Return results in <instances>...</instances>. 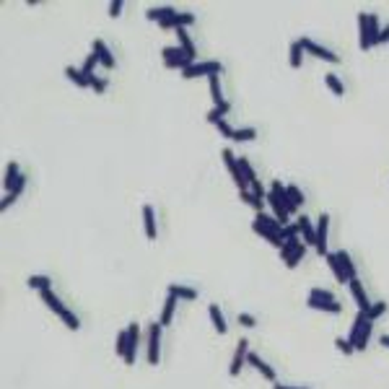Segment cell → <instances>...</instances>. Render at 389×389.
I'll return each mask as SVG.
<instances>
[{
	"label": "cell",
	"instance_id": "cell-1",
	"mask_svg": "<svg viewBox=\"0 0 389 389\" xmlns=\"http://www.w3.org/2000/svg\"><path fill=\"white\" fill-rule=\"evenodd\" d=\"M42 298H45V304H47V306L55 311V314H57V317H60V319H62V322H65L70 330H78V327H81L78 317L73 314V311H70V309H68V306H65V304H62V301H60V298H57L52 291H42Z\"/></svg>",
	"mask_w": 389,
	"mask_h": 389
},
{
	"label": "cell",
	"instance_id": "cell-2",
	"mask_svg": "<svg viewBox=\"0 0 389 389\" xmlns=\"http://www.w3.org/2000/svg\"><path fill=\"white\" fill-rule=\"evenodd\" d=\"M161 322H156V325H150V330H148V363L150 366H159V361H161Z\"/></svg>",
	"mask_w": 389,
	"mask_h": 389
},
{
	"label": "cell",
	"instance_id": "cell-3",
	"mask_svg": "<svg viewBox=\"0 0 389 389\" xmlns=\"http://www.w3.org/2000/svg\"><path fill=\"white\" fill-rule=\"evenodd\" d=\"M223 65L215 62V60H208V62H192L189 68L182 70V78H200V75H221Z\"/></svg>",
	"mask_w": 389,
	"mask_h": 389
},
{
	"label": "cell",
	"instance_id": "cell-4",
	"mask_svg": "<svg viewBox=\"0 0 389 389\" xmlns=\"http://www.w3.org/2000/svg\"><path fill=\"white\" fill-rule=\"evenodd\" d=\"M223 164H226V169H228V174L233 177V182H236V187H239V192H247V179H244V174H242V169H239V159L233 156L228 148L223 150Z\"/></svg>",
	"mask_w": 389,
	"mask_h": 389
},
{
	"label": "cell",
	"instance_id": "cell-5",
	"mask_svg": "<svg viewBox=\"0 0 389 389\" xmlns=\"http://www.w3.org/2000/svg\"><path fill=\"white\" fill-rule=\"evenodd\" d=\"M298 42H301L304 52H309V55H314V57H319V60H327V62H340V57H337L332 50H327V47H322V45H317V42H311L309 36L298 39Z\"/></svg>",
	"mask_w": 389,
	"mask_h": 389
},
{
	"label": "cell",
	"instance_id": "cell-6",
	"mask_svg": "<svg viewBox=\"0 0 389 389\" xmlns=\"http://www.w3.org/2000/svg\"><path fill=\"white\" fill-rule=\"evenodd\" d=\"M270 192H272V194H275V198L280 200V205L288 210V215L298 213V205L291 200V194H288V187H283V182H278V179H275V182H272V189H270Z\"/></svg>",
	"mask_w": 389,
	"mask_h": 389
},
{
	"label": "cell",
	"instance_id": "cell-7",
	"mask_svg": "<svg viewBox=\"0 0 389 389\" xmlns=\"http://www.w3.org/2000/svg\"><path fill=\"white\" fill-rule=\"evenodd\" d=\"M138 337H140V325H130L127 327V353H125V363L133 366L135 363V353H138Z\"/></svg>",
	"mask_w": 389,
	"mask_h": 389
},
{
	"label": "cell",
	"instance_id": "cell-8",
	"mask_svg": "<svg viewBox=\"0 0 389 389\" xmlns=\"http://www.w3.org/2000/svg\"><path fill=\"white\" fill-rule=\"evenodd\" d=\"M247 350H249V342L242 337V340H239V345H236V353H233L231 369H228V374H231V376H239V374H242V369H244V358L249 356Z\"/></svg>",
	"mask_w": 389,
	"mask_h": 389
},
{
	"label": "cell",
	"instance_id": "cell-9",
	"mask_svg": "<svg viewBox=\"0 0 389 389\" xmlns=\"http://www.w3.org/2000/svg\"><path fill=\"white\" fill-rule=\"evenodd\" d=\"M208 81H210V96H213V104H215V109H221L223 114H228L231 104L223 99V91H221V78H218V75H210Z\"/></svg>",
	"mask_w": 389,
	"mask_h": 389
},
{
	"label": "cell",
	"instance_id": "cell-10",
	"mask_svg": "<svg viewBox=\"0 0 389 389\" xmlns=\"http://www.w3.org/2000/svg\"><path fill=\"white\" fill-rule=\"evenodd\" d=\"M327 226H330V215L327 213H322L319 215V223H317V254H327Z\"/></svg>",
	"mask_w": 389,
	"mask_h": 389
},
{
	"label": "cell",
	"instance_id": "cell-11",
	"mask_svg": "<svg viewBox=\"0 0 389 389\" xmlns=\"http://www.w3.org/2000/svg\"><path fill=\"white\" fill-rule=\"evenodd\" d=\"M348 286H350V293H353V298H356V304H358V311H369V309H371V304H369V296H366V291H363L361 280H358V278H353V280H348Z\"/></svg>",
	"mask_w": 389,
	"mask_h": 389
},
{
	"label": "cell",
	"instance_id": "cell-12",
	"mask_svg": "<svg viewBox=\"0 0 389 389\" xmlns=\"http://www.w3.org/2000/svg\"><path fill=\"white\" fill-rule=\"evenodd\" d=\"M189 24H194V13H174L171 18H166L164 24H161V29H184V26H189Z\"/></svg>",
	"mask_w": 389,
	"mask_h": 389
},
{
	"label": "cell",
	"instance_id": "cell-13",
	"mask_svg": "<svg viewBox=\"0 0 389 389\" xmlns=\"http://www.w3.org/2000/svg\"><path fill=\"white\" fill-rule=\"evenodd\" d=\"M296 226H298V233L306 239V244H317V228L311 226V221H309L306 215H298Z\"/></svg>",
	"mask_w": 389,
	"mask_h": 389
},
{
	"label": "cell",
	"instance_id": "cell-14",
	"mask_svg": "<svg viewBox=\"0 0 389 389\" xmlns=\"http://www.w3.org/2000/svg\"><path fill=\"white\" fill-rule=\"evenodd\" d=\"M94 52L99 55V62H101L104 68H109V70H112V68L117 65V60H114V55L109 52V47H106V45L101 42V39H96V42H94Z\"/></svg>",
	"mask_w": 389,
	"mask_h": 389
},
{
	"label": "cell",
	"instance_id": "cell-15",
	"mask_svg": "<svg viewBox=\"0 0 389 389\" xmlns=\"http://www.w3.org/2000/svg\"><path fill=\"white\" fill-rule=\"evenodd\" d=\"M358 34H361V50L374 47V39L369 34V13H358Z\"/></svg>",
	"mask_w": 389,
	"mask_h": 389
},
{
	"label": "cell",
	"instance_id": "cell-16",
	"mask_svg": "<svg viewBox=\"0 0 389 389\" xmlns=\"http://www.w3.org/2000/svg\"><path fill=\"white\" fill-rule=\"evenodd\" d=\"M254 221H257V223H262L265 228H270L272 233H278V236L283 239V228H286V226H283V223H280L275 215H265V213H257V218H254ZM283 242H286V239H283Z\"/></svg>",
	"mask_w": 389,
	"mask_h": 389
},
{
	"label": "cell",
	"instance_id": "cell-17",
	"mask_svg": "<svg viewBox=\"0 0 389 389\" xmlns=\"http://www.w3.org/2000/svg\"><path fill=\"white\" fill-rule=\"evenodd\" d=\"M143 223H145V236H148V239L159 236V228H156V215H153V208H150V205H143Z\"/></svg>",
	"mask_w": 389,
	"mask_h": 389
},
{
	"label": "cell",
	"instance_id": "cell-18",
	"mask_svg": "<svg viewBox=\"0 0 389 389\" xmlns=\"http://www.w3.org/2000/svg\"><path fill=\"white\" fill-rule=\"evenodd\" d=\"M311 309H317V311H327V314H340L342 311V306L337 304V301H319V298H309L306 301Z\"/></svg>",
	"mask_w": 389,
	"mask_h": 389
},
{
	"label": "cell",
	"instance_id": "cell-19",
	"mask_svg": "<svg viewBox=\"0 0 389 389\" xmlns=\"http://www.w3.org/2000/svg\"><path fill=\"white\" fill-rule=\"evenodd\" d=\"M247 361H249V363H252V366H254V369H257V371H260L265 379H267V381H275V371H272V369H270V366H267V363H265L260 356L249 353V356H247Z\"/></svg>",
	"mask_w": 389,
	"mask_h": 389
},
{
	"label": "cell",
	"instance_id": "cell-20",
	"mask_svg": "<svg viewBox=\"0 0 389 389\" xmlns=\"http://www.w3.org/2000/svg\"><path fill=\"white\" fill-rule=\"evenodd\" d=\"M335 254H337V260H340V265H342V272H345V278H348V280L358 278V275H356V265H353V260H350V254H348L345 249H340V252H335Z\"/></svg>",
	"mask_w": 389,
	"mask_h": 389
},
{
	"label": "cell",
	"instance_id": "cell-21",
	"mask_svg": "<svg viewBox=\"0 0 389 389\" xmlns=\"http://www.w3.org/2000/svg\"><path fill=\"white\" fill-rule=\"evenodd\" d=\"M265 200L270 203V208H272V213H275V218L280 221V223H288V210L280 205V200L275 198V194H272V192H267L265 194Z\"/></svg>",
	"mask_w": 389,
	"mask_h": 389
},
{
	"label": "cell",
	"instance_id": "cell-22",
	"mask_svg": "<svg viewBox=\"0 0 389 389\" xmlns=\"http://www.w3.org/2000/svg\"><path fill=\"white\" fill-rule=\"evenodd\" d=\"M21 177V171H18V161H11L8 164V169H6V177H3V187H6V192H13V187H16V179Z\"/></svg>",
	"mask_w": 389,
	"mask_h": 389
},
{
	"label": "cell",
	"instance_id": "cell-23",
	"mask_svg": "<svg viewBox=\"0 0 389 389\" xmlns=\"http://www.w3.org/2000/svg\"><path fill=\"white\" fill-rule=\"evenodd\" d=\"M252 228H254V233H260V236H262V239H267V242H270V244H275V247H278V249H280V247H283V239H280V236H278V233H272V231H270V228H265V226H262V223H257V221H254V223H252Z\"/></svg>",
	"mask_w": 389,
	"mask_h": 389
},
{
	"label": "cell",
	"instance_id": "cell-24",
	"mask_svg": "<svg viewBox=\"0 0 389 389\" xmlns=\"http://www.w3.org/2000/svg\"><path fill=\"white\" fill-rule=\"evenodd\" d=\"M174 13H177V11H174L171 6H161V8H150L145 16H148L150 21H156V24H164V21H166V18H171Z\"/></svg>",
	"mask_w": 389,
	"mask_h": 389
},
{
	"label": "cell",
	"instance_id": "cell-25",
	"mask_svg": "<svg viewBox=\"0 0 389 389\" xmlns=\"http://www.w3.org/2000/svg\"><path fill=\"white\" fill-rule=\"evenodd\" d=\"M169 293L171 296H177L179 301H194V298H198V291H194V288H187V286H169Z\"/></svg>",
	"mask_w": 389,
	"mask_h": 389
},
{
	"label": "cell",
	"instance_id": "cell-26",
	"mask_svg": "<svg viewBox=\"0 0 389 389\" xmlns=\"http://www.w3.org/2000/svg\"><path fill=\"white\" fill-rule=\"evenodd\" d=\"M177 301H179V298H177V296H171V293H169V298L164 301V311H161V319H159V322H161L164 327H166V325L171 322V317H174V309H177Z\"/></svg>",
	"mask_w": 389,
	"mask_h": 389
},
{
	"label": "cell",
	"instance_id": "cell-27",
	"mask_svg": "<svg viewBox=\"0 0 389 389\" xmlns=\"http://www.w3.org/2000/svg\"><path fill=\"white\" fill-rule=\"evenodd\" d=\"M210 319H213V327H215V332L218 335H226V319H223V314H221V306H215V304H210Z\"/></svg>",
	"mask_w": 389,
	"mask_h": 389
},
{
	"label": "cell",
	"instance_id": "cell-28",
	"mask_svg": "<svg viewBox=\"0 0 389 389\" xmlns=\"http://www.w3.org/2000/svg\"><path fill=\"white\" fill-rule=\"evenodd\" d=\"M177 36H179V47L194 60V57H198V50H194V45H192V39H189V34L184 31V29H177Z\"/></svg>",
	"mask_w": 389,
	"mask_h": 389
},
{
	"label": "cell",
	"instance_id": "cell-29",
	"mask_svg": "<svg viewBox=\"0 0 389 389\" xmlns=\"http://www.w3.org/2000/svg\"><path fill=\"white\" fill-rule=\"evenodd\" d=\"M65 75L70 78V81H73L75 86H81V89H83V86H89V78L83 75V70H81V68H73V65H68V68H65Z\"/></svg>",
	"mask_w": 389,
	"mask_h": 389
},
{
	"label": "cell",
	"instance_id": "cell-30",
	"mask_svg": "<svg viewBox=\"0 0 389 389\" xmlns=\"http://www.w3.org/2000/svg\"><path fill=\"white\" fill-rule=\"evenodd\" d=\"M325 257H327V265H330V270L335 272V278H337L340 283H348V278H345V272H342V265H340V260H337V254H332V252H327Z\"/></svg>",
	"mask_w": 389,
	"mask_h": 389
},
{
	"label": "cell",
	"instance_id": "cell-31",
	"mask_svg": "<svg viewBox=\"0 0 389 389\" xmlns=\"http://www.w3.org/2000/svg\"><path fill=\"white\" fill-rule=\"evenodd\" d=\"M298 247H301V236H288V239L283 242V247H280V257H283V262H286V260H288Z\"/></svg>",
	"mask_w": 389,
	"mask_h": 389
},
{
	"label": "cell",
	"instance_id": "cell-32",
	"mask_svg": "<svg viewBox=\"0 0 389 389\" xmlns=\"http://www.w3.org/2000/svg\"><path fill=\"white\" fill-rule=\"evenodd\" d=\"M325 83H327V89H330L335 96H342V94H345V86H342V81H340L335 73H327V75H325Z\"/></svg>",
	"mask_w": 389,
	"mask_h": 389
},
{
	"label": "cell",
	"instance_id": "cell-33",
	"mask_svg": "<svg viewBox=\"0 0 389 389\" xmlns=\"http://www.w3.org/2000/svg\"><path fill=\"white\" fill-rule=\"evenodd\" d=\"M239 198H242V203H247V205H252L257 213H262V208H265L262 200H265V198H257V194H252L249 189H247V192H239Z\"/></svg>",
	"mask_w": 389,
	"mask_h": 389
},
{
	"label": "cell",
	"instance_id": "cell-34",
	"mask_svg": "<svg viewBox=\"0 0 389 389\" xmlns=\"http://www.w3.org/2000/svg\"><path fill=\"white\" fill-rule=\"evenodd\" d=\"M26 283H29L34 291H50V286H52V280H50L47 275H31Z\"/></svg>",
	"mask_w": 389,
	"mask_h": 389
},
{
	"label": "cell",
	"instance_id": "cell-35",
	"mask_svg": "<svg viewBox=\"0 0 389 389\" xmlns=\"http://www.w3.org/2000/svg\"><path fill=\"white\" fill-rule=\"evenodd\" d=\"M291 68H301V62H304V47H301V42H293L291 45Z\"/></svg>",
	"mask_w": 389,
	"mask_h": 389
},
{
	"label": "cell",
	"instance_id": "cell-36",
	"mask_svg": "<svg viewBox=\"0 0 389 389\" xmlns=\"http://www.w3.org/2000/svg\"><path fill=\"white\" fill-rule=\"evenodd\" d=\"M369 337H371V322L366 319V325L361 327V332H358V340H356V350H366V345H369Z\"/></svg>",
	"mask_w": 389,
	"mask_h": 389
},
{
	"label": "cell",
	"instance_id": "cell-37",
	"mask_svg": "<svg viewBox=\"0 0 389 389\" xmlns=\"http://www.w3.org/2000/svg\"><path fill=\"white\" fill-rule=\"evenodd\" d=\"M254 138H257V130H254V127H242V130H233V138H231V140L244 143V140H254Z\"/></svg>",
	"mask_w": 389,
	"mask_h": 389
},
{
	"label": "cell",
	"instance_id": "cell-38",
	"mask_svg": "<svg viewBox=\"0 0 389 389\" xmlns=\"http://www.w3.org/2000/svg\"><path fill=\"white\" fill-rule=\"evenodd\" d=\"M384 311H386V304H384V301H376V304H371V309L366 311V319L374 322V319H379V317L384 314Z\"/></svg>",
	"mask_w": 389,
	"mask_h": 389
},
{
	"label": "cell",
	"instance_id": "cell-39",
	"mask_svg": "<svg viewBox=\"0 0 389 389\" xmlns=\"http://www.w3.org/2000/svg\"><path fill=\"white\" fill-rule=\"evenodd\" d=\"M239 169H242V174H244V179L252 184V182H257V177H254V169H252V164L247 161V159H239Z\"/></svg>",
	"mask_w": 389,
	"mask_h": 389
},
{
	"label": "cell",
	"instance_id": "cell-40",
	"mask_svg": "<svg viewBox=\"0 0 389 389\" xmlns=\"http://www.w3.org/2000/svg\"><path fill=\"white\" fill-rule=\"evenodd\" d=\"M369 34H371V39H374V45H376V39H379V34H381V29H379V18H376V13H369Z\"/></svg>",
	"mask_w": 389,
	"mask_h": 389
},
{
	"label": "cell",
	"instance_id": "cell-41",
	"mask_svg": "<svg viewBox=\"0 0 389 389\" xmlns=\"http://www.w3.org/2000/svg\"><path fill=\"white\" fill-rule=\"evenodd\" d=\"M96 62H99V55H96V52H91V55L86 57V62H83V68H81L86 78H89V75H94V68H96Z\"/></svg>",
	"mask_w": 389,
	"mask_h": 389
},
{
	"label": "cell",
	"instance_id": "cell-42",
	"mask_svg": "<svg viewBox=\"0 0 389 389\" xmlns=\"http://www.w3.org/2000/svg\"><path fill=\"white\" fill-rule=\"evenodd\" d=\"M117 356H120V358H125V353H127V332H120V335H117Z\"/></svg>",
	"mask_w": 389,
	"mask_h": 389
},
{
	"label": "cell",
	"instance_id": "cell-43",
	"mask_svg": "<svg viewBox=\"0 0 389 389\" xmlns=\"http://www.w3.org/2000/svg\"><path fill=\"white\" fill-rule=\"evenodd\" d=\"M213 125L218 127V133H221L223 138H233V127H231V125H228V122L223 120V117H221V120H215Z\"/></svg>",
	"mask_w": 389,
	"mask_h": 389
},
{
	"label": "cell",
	"instance_id": "cell-44",
	"mask_svg": "<svg viewBox=\"0 0 389 389\" xmlns=\"http://www.w3.org/2000/svg\"><path fill=\"white\" fill-rule=\"evenodd\" d=\"M304 254H306V247L301 244V247H298V249H296V252H293L288 260H286V267H296V265L301 262V257H304Z\"/></svg>",
	"mask_w": 389,
	"mask_h": 389
},
{
	"label": "cell",
	"instance_id": "cell-45",
	"mask_svg": "<svg viewBox=\"0 0 389 389\" xmlns=\"http://www.w3.org/2000/svg\"><path fill=\"white\" fill-rule=\"evenodd\" d=\"M89 86H91L96 94H104V91H106V81H101V78H96V75H89Z\"/></svg>",
	"mask_w": 389,
	"mask_h": 389
},
{
	"label": "cell",
	"instance_id": "cell-46",
	"mask_svg": "<svg viewBox=\"0 0 389 389\" xmlns=\"http://www.w3.org/2000/svg\"><path fill=\"white\" fill-rule=\"evenodd\" d=\"M335 345L340 348V353H345V356H350V353L356 350V345H353V342H350V340H342V337H337V342H335Z\"/></svg>",
	"mask_w": 389,
	"mask_h": 389
},
{
	"label": "cell",
	"instance_id": "cell-47",
	"mask_svg": "<svg viewBox=\"0 0 389 389\" xmlns=\"http://www.w3.org/2000/svg\"><path fill=\"white\" fill-rule=\"evenodd\" d=\"M309 298H319V301H335V298H332V293H330V291H325V288H314V291L309 293Z\"/></svg>",
	"mask_w": 389,
	"mask_h": 389
},
{
	"label": "cell",
	"instance_id": "cell-48",
	"mask_svg": "<svg viewBox=\"0 0 389 389\" xmlns=\"http://www.w3.org/2000/svg\"><path fill=\"white\" fill-rule=\"evenodd\" d=\"M288 194H291V200H293V203H296L298 208L304 205V194H301V189H298V187H293V184H288Z\"/></svg>",
	"mask_w": 389,
	"mask_h": 389
},
{
	"label": "cell",
	"instance_id": "cell-49",
	"mask_svg": "<svg viewBox=\"0 0 389 389\" xmlns=\"http://www.w3.org/2000/svg\"><path fill=\"white\" fill-rule=\"evenodd\" d=\"M122 6H125L122 0H112V3H109V16H112V18H117V16L122 13Z\"/></svg>",
	"mask_w": 389,
	"mask_h": 389
},
{
	"label": "cell",
	"instance_id": "cell-50",
	"mask_svg": "<svg viewBox=\"0 0 389 389\" xmlns=\"http://www.w3.org/2000/svg\"><path fill=\"white\" fill-rule=\"evenodd\" d=\"M24 184H26V177L21 174V177L16 179V187H13V192H8V194H16V198H18V194L24 192Z\"/></svg>",
	"mask_w": 389,
	"mask_h": 389
},
{
	"label": "cell",
	"instance_id": "cell-51",
	"mask_svg": "<svg viewBox=\"0 0 389 389\" xmlns=\"http://www.w3.org/2000/svg\"><path fill=\"white\" fill-rule=\"evenodd\" d=\"M239 325H244V327H254V325H257V319H254L252 314H239Z\"/></svg>",
	"mask_w": 389,
	"mask_h": 389
},
{
	"label": "cell",
	"instance_id": "cell-52",
	"mask_svg": "<svg viewBox=\"0 0 389 389\" xmlns=\"http://www.w3.org/2000/svg\"><path fill=\"white\" fill-rule=\"evenodd\" d=\"M288 236H298V226L296 223H291V226L283 228V239H288Z\"/></svg>",
	"mask_w": 389,
	"mask_h": 389
},
{
	"label": "cell",
	"instance_id": "cell-53",
	"mask_svg": "<svg viewBox=\"0 0 389 389\" xmlns=\"http://www.w3.org/2000/svg\"><path fill=\"white\" fill-rule=\"evenodd\" d=\"M221 117H226V114H223L221 109H215V106H213V109L208 112V122H215V120H221Z\"/></svg>",
	"mask_w": 389,
	"mask_h": 389
},
{
	"label": "cell",
	"instance_id": "cell-54",
	"mask_svg": "<svg viewBox=\"0 0 389 389\" xmlns=\"http://www.w3.org/2000/svg\"><path fill=\"white\" fill-rule=\"evenodd\" d=\"M252 194H257V198H265L267 192H265V187H262L260 182H252Z\"/></svg>",
	"mask_w": 389,
	"mask_h": 389
},
{
	"label": "cell",
	"instance_id": "cell-55",
	"mask_svg": "<svg viewBox=\"0 0 389 389\" xmlns=\"http://www.w3.org/2000/svg\"><path fill=\"white\" fill-rule=\"evenodd\" d=\"M16 203V194H6V198H3V203H0V210H6V208H11Z\"/></svg>",
	"mask_w": 389,
	"mask_h": 389
},
{
	"label": "cell",
	"instance_id": "cell-56",
	"mask_svg": "<svg viewBox=\"0 0 389 389\" xmlns=\"http://www.w3.org/2000/svg\"><path fill=\"white\" fill-rule=\"evenodd\" d=\"M381 42H389V26L381 29V34H379V39H376V45H381Z\"/></svg>",
	"mask_w": 389,
	"mask_h": 389
},
{
	"label": "cell",
	"instance_id": "cell-57",
	"mask_svg": "<svg viewBox=\"0 0 389 389\" xmlns=\"http://www.w3.org/2000/svg\"><path fill=\"white\" fill-rule=\"evenodd\" d=\"M379 342H381L384 348H389V335H381V337H379Z\"/></svg>",
	"mask_w": 389,
	"mask_h": 389
},
{
	"label": "cell",
	"instance_id": "cell-58",
	"mask_svg": "<svg viewBox=\"0 0 389 389\" xmlns=\"http://www.w3.org/2000/svg\"><path fill=\"white\" fill-rule=\"evenodd\" d=\"M275 389H306V386H283V384H275Z\"/></svg>",
	"mask_w": 389,
	"mask_h": 389
}]
</instances>
